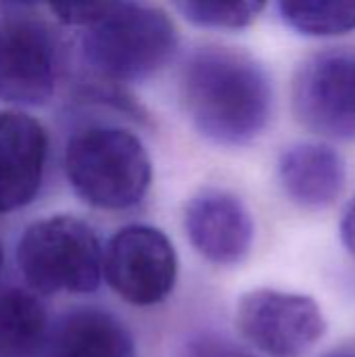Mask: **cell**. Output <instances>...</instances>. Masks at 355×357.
<instances>
[{
	"instance_id": "cell-20",
	"label": "cell",
	"mask_w": 355,
	"mask_h": 357,
	"mask_svg": "<svg viewBox=\"0 0 355 357\" xmlns=\"http://www.w3.org/2000/svg\"><path fill=\"white\" fill-rule=\"evenodd\" d=\"M2 261H4V255H2V245H0V270H2Z\"/></svg>"
},
{
	"instance_id": "cell-10",
	"label": "cell",
	"mask_w": 355,
	"mask_h": 357,
	"mask_svg": "<svg viewBox=\"0 0 355 357\" xmlns=\"http://www.w3.org/2000/svg\"><path fill=\"white\" fill-rule=\"evenodd\" d=\"M46 130L21 111H0V213L25 207L42 184Z\"/></svg>"
},
{
	"instance_id": "cell-6",
	"label": "cell",
	"mask_w": 355,
	"mask_h": 357,
	"mask_svg": "<svg viewBox=\"0 0 355 357\" xmlns=\"http://www.w3.org/2000/svg\"><path fill=\"white\" fill-rule=\"evenodd\" d=\"M297 121L328 140L355 138V50H324L305 59L293 77Z\"/></svg>"
},
{
	"instance_id": "cell-19",
	"label": "cell",
	"mask_w": 355,
	"mask_h": 357,
	"mask_svg": "<svg viewBox=\"0 0 355 357\" xmlns=\"http://www.w3.org/2000/svg\"><path fill=\"white\" fill-rule=\"evenodd\" d=\"M326 357H355V354H347V351H337V354H331Z\"/></svg>"
},
{
	"instance_id": "cell-16",
	"label": "cell",
	"mask_w": 355,
	"mask_h": 357,
	"mask_svg": "<svg viewBox=\"0 0 355 357\" xmlns=\"http://www.w3.org/2000/svg\"><path fill=\"white\" fill-rule=\"evenodd\" d=\"M117 4L119 0H48L54 17L65 25H92Z\"/></svg>"
},
{
	"instance_id": "cell-18",
	"label": "cell",
	"mask_w": 355,
	"mask_h": 357,
	"mask_svg": "<svg viewBox=\"0 0 355 357\" xmlns=\"http://www.w3.org/2000/svg\"><path fill=\"white\" fill-rule=\"evenodd\" d=\"M341 241L345 245V249L355 255V197L354 201L347 205L343 220H341Z\"/></svg>"
},
{
	"instance_id": "cell-3",
	"label": "cell",
	"mask_w": 355,
	"mask_h": 357,
	"mask_svg": "<svg viewBox=\"0 0 355 357\" xmlns=\"http://www.w3.org/2000/svg\"><path fill=\"white\" fill-rule=\"evenodd\" d=\"M178 50V29L165 10L117 4L84 36V54L105 79L130 84L159 73Z\"/></svg>"
},
{
	"instance_id": "cell-1",
	"label": "cell",
	"mask_w": 355,
	"mask_h": 357,
	"mask_svg": "<svg viewBox=\"0 0 355 357\" xmlns=\"http://www.w3.org/2000/svg\"><path fill=\"white\" fill-rule=\"evenodd\" d=\"M180 100L195 130L220 146L251 144L272 115V82L247 52L203 46L180 73Z\"/></svg>"
},
{
	"instance_id": "cell-5",
	"label": "cell",
	"mask_w": 355,
	"mask_h": 357,
	"mask_svg": "<svg viewBox=\"0 0 355 357\" xmlns=\"http://www.w3.org/2000/svg\"><path fill=\"white\" fill-rule=\"evenodd\" d=\"M234 320L243 339L268 357H303L326 335V318L312 297L276 289L243 295Z\"/></svg>"
},
{
	"instance_id": "cell-4",
	"label": "cell",
	"mask_w": 355,
	"mask_h": 357,
	"mask_svg": "<svg viewBox=\"0 0 355 357\" xmlns=\"http://www.w3.org/2000/svg\"><path fill=\"white\" fill-rule=\"evenodd\" d=\"M103 259L94 230L73 215H52L31 224L19 241L17 264L40 295H84L98 289Z\"/></svg>"
},
{
	"instance_id": "cell-15",
	"label": "cell",
	"mask_w": 355,
	"mask_h": 357,
	"mask_svg": "<svg viewBox=\"0 0 355 357\" xmlns=\"http://www.w3.org/2000/svg\"><path fill=\"white\" fill-rule=\"evenodd\" d=\"M174 4L199 27L243 29L262 15L268 0H174Z\"/></svg>"
},
{
	"instance_id": "cell-17",
	"label": "cell",
	"mask_w": 355,
	"mask_h": 357,
	"mask_svg": "<svg viewBox=\"0 0 355 357\" xmlns=\"http://www.w3.org/2000/svg\"><path fill=\"white\" fill-rule=\"evenodd\" d=\"M184 357H255L253 354L234 347L226 341H218V339H201L197 343H192L186 349Z\"/></svg>"
},
{
	"instance_id": "cell-14",
	"label": "cell",
	"mask_w": 355,
	"mask_h": 357,
	"mask_svg": "<svg viewBox=\"0 0 355 357\" xmlns=\"http://www.w3.org/2000/svg\"><path fill=\"white\" fill-rule=\"evenodd\" d=\"M285 23L310 38L355 31V0H278Z\"/></svg>"
},
{
	"instance_id": "cell-13",
	"label": "cell",
	"mask_w": 355,
	"mask_h": 357,
	"mask_svg": "<svg viewBox=\"0 0 355 357\" xmlns=\"http://www.w3.org/2000/svg\"><path fill=\"white\" fill-rule=\"evenodd\" d=\"M48 316L25 289H0V357H46Z\"/></svg>"
},
{
	"instance_id": "cell-8",
	"label": "cell",
	"mask_w": 355,
	"mask_h": 357,
	"mask_svg": "<svg viewBox=\"0 0 355 357\" xmlns=\"http://www.w3.org/2000/svg\"><path fill=\"white\" fill-rule=\"evenodd\" d=\"M184 232L192 249L216 266L241 264L255 236V224L247 205L222 188L197 192L184 209Z\"/></svg>"
},
{
	"instance_id": "cell-12",
	"label": "cell",
	"mask_w": 355,
	"mask_h": 357,
	"mask_svg": "<svg viewBox=\"0 0 355 357\" xmlns=\"http://www.w3.org/2000/svg\"><path fill=\"white\" fill-rule=\"evenodd\" d=\"M46 357H136V347L117 316L100 307H80L50 331Z\"/></svg>"
},
{
	"instance_id": "cell-11",
	"label": "cell",
	"mask_w": 355,
	"mask_h": 357,
	"mask_svg": "<svg viewBox=\"0 0 355 357\" xmlns=\"http://www.w3.org/2000/svg\"><path fill=\"white\" fill-rule=\"evenodd\" d=\"M278 178L285 195L303 209H326L343 192V157L326 142H295L280 153Z\"/></svg>"
},
{
	"instance_id": "cell-7",
	"label": "cell",
	"mask_w": 355,
	"mask_h": 357,
	"mask_svg": "<svg viewBox=\"0 0 355 357\" xmlns=\"http://www.w3.org/2000/svg\"><path fill=\"white\" fill-rule=\"evenodd\" d=\"M103 276L123 301L151 307L172 295L178 280V253L159 228L132 224L109 241Z\"/></svg>"
},
{
	"instance_id": "cell-2",
	"label": "cell",
	"mask_w": 355,
	"mask_h": 357,
	"mask_svg": "<svg viewBox=\"0 0 355 357\" xmlns=\"http://www.w3.org/2000/svg\"><path fill=\"white\" fill-rule=\"evenodd\" d=\"M65 172L77 197L105 211L136 207L153 180V163L142 140L115 126L77 132L67 144Z\"/></svg>"
},
{
	"instance_id": "cell-9",
	"label": "cell",
	"mask_w": 355,
	"mask_h": 357,
	"mask_svg": "<svg viewBox=\"0 0 355 357\" xmlns=\"http://www.w3.org/2000/svg\"><path fill=\"white\" fill-rule=\"evenodd\" d=\"M56 84V46L38 21L21 19L0 36V96L19 105H44Z\"/></svg>"
}]
</instances>
